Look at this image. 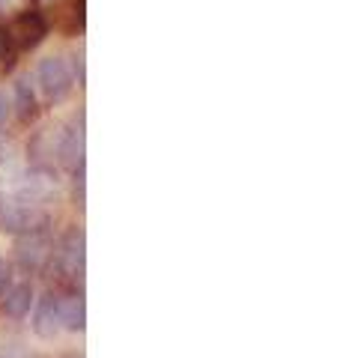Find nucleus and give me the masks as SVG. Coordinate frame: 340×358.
I'll return each mask as SVG.
<instances>
[{"instance_id":"f8f14e48","label":"nucleus","mask_w":340,"mask_h":358,"mask_svg":"<svg viewBox=\"0 0 340 358\" xmlns=\"http://www.w3.org/2000/svg\"><path fill=\"white\" fill-rule=\"evenodd\" d=\"M9 117H13V93H6V90L0 87V129L9 122Z\"/></svg>"},{"instance_id":"423d86ee","label":"nucleus","mask_w":340,"mask_h":358,"mask_svg":"<svg viewBox=\"0 0 340 358\" xmlns=\"http://www.w3.org/2000/svg\"><path fill=\"white\" fill-rule=\"evenodd\" d=\"M48 221L51 218L42 206H30V203H21V200H13V203L0 206V230L13 233V236L33 233V230H45Z\"/></svg>"},{"instance_id":"1a4fd4ad","label":"nucleus","mask_w":340,"mask_h":358,"mask_svg":"<svg viewBox=\"0 0 340 358\" xmlns=\"http://www.w3.org/2000/svg\"><path fill=\"white\" fill-rule=\"evenodd\" d=\"M33 301H36V289H33L30 281H13L3 289V296H0L3 313L13 320H24L33 308Z\"/></svg>"},{"instance_id":"ddd939ff","label":"nucleus","mask_w":340,"mask_h":358,"mask_svg":"<svg viewBox=\"0 0 340 358\" xmlns=\"http://www.w3.org/2000/svg\"><path fill=\"white\" fill-rule=\"evenodd\" d=\"M13 284V266H9L6 260H0V296H3V289Z\"/></svg>"},{"instance_id":"39448f33","label":"nucleus","mask_w":340,"mask_h":358,"mask_svg":"<svg viewBox=\"0 0 340 358\" xmlns=\"http://www.w3.org/2000/svg\"><path fill=\"white\" fill-rule=\"evenodd\" d=\"M15 257H18V266L24 272H42L48 268L51 257H54V239L48 227L45 230H33V233H21L18 242H15Z\"/></svg>"},{"instance_id":"6e6552de","label":"nucleus","mask_w":340,"mask_h":358,"mask_svg":"<svg viewBox=\"0 0 340 358\" xmlns=\"http://www.w3.org/2000/svg\"><path fill=\"white\" fill-rule=\"evenodd\" d=\"M57 159H60L69 171H81L84 167V114H78L69 129L60 131V147H57Z\"/></svg>"},{"instance_id":"f257e3e1","label":"nucleus","mask_w":340,"mask_h":358,"mask_svg":"<svg viewBox=\"0 0 340 358\" xmlns=\"http://www.w3.org/2000/svg\"><path fill=\"white\" fill-rule=\"evenodd\" d=\"M48 266H57V272L66 284H81L87 268V236L81 227H69L60 245L54 248V257Z\"/></svg>"},{"instance_id":"f03ea898","label":"nucleus","mask_w":340,"mask_h":358,"mask_svg":"<svg viewBox=\"0 0 340 358\" xmlns=\"http://www.w3.org/2000/svg\"><path fill=\"white\" fill-rule=\"evenodd\" d=\"M36 87H39L45 102H51V105L63 102L75 87V75H72L69 60L66 57H45L36 66Z\"/></svg>"},{"instance_id":"0eeeda50","label":"nucleus","mask_w":340,"mask_h":358,"mask_svg":"<svg viewBox=\"0 0 340 358\" xmlns=\"http://www.w3.org/2000/svg\"><path fill=\"white\" fill-rule=\"evenodd\" d=\"M30 326L42 341H54L63 331V313H60V293H42L33 301Z\"/></svg>"},{"instance_id":"9d476101","label":"nucleus","mask_w":340,"mask_h":358,"mask_svg":"<svg viewBox=\"0 0 340 358\" xmlns=\"http://www.w3.org/2000/svg\"><path fill=\"white\" fill-rule=\"evenodd\" d=\"M60 313H63V331L87 329V308H84V296L78 289H69L66 296H60Z\"/></svg>"},{"instance_id":"20e7f679","label":"nucleus","mask_w":340,"mask_h":358,"mask_svg":"<svg viewBox=\"0 0 340 358\" xmlns=\"http://www.w3.org/2000/svg\"><path fill=\"white\" fill-rule=\"evenodd\" d=\"M54 194H57V173L48 164H36L27 173L18 176L13 200H21V203H30V206H45Z\"/></svg>"},{"instance_id":"9b49d317","label":"nucleus","mask_w":340,"mask_h":358,"mask_svg":"<svg viewBox=\"0 0 340 358\" xmlns=\"http://www.w3.org/2000/svg\"><path fill=\"white\" fill-rule=\"evenodd\" d=\"M13 110H18V117L21 120H33L39 114V108H36V93H33V87L27 78H18L15 81V90H13Z\"/></svg>"},{"instance_id":"7ed1b4c3","label":"nucleus","mask_w":340,"mask_h":358,"mask_svg":"<svg viewBox=\"0 0 340 358\" xmlns=\"http://www.w3.org/2000/svg\"><path fill=\"white\" fill-rule=\"evenodd\" d=\"M45 33H48V24H45V18L39 13H24L18 15L13 24L3 30V57L9 54H18V51H30L36 48V45L45 39Z\"/></svg>"}]
</instances>
